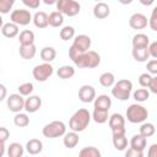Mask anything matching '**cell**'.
I'll use <instances>...</instances> for the list:
<instances>
[{
    "mask_svg": "<svg viewBox=\"0 0 157 157\" xmlns=\"http://www.w3.org/2000/svg\"><path fill=\"white\" fill-rule=\"evenodd\" d=\"M125 156H126V157H144V151H139V150H136V148L129 147V148L125 151Z\"/></svg>",
    "mask_w": 157,
    "mask_h": 157,
    "instance_id": "obj_43",
    "label": "cell"
},
{
    "mask_svg": "<svg viewBox=\"0 0 157 157\" xmlns=\"http://www.w3.org/2000/svg\"><path fill=\"white\" fill-rule=\"evenodd\" d=\"M132 48H146L150 45V38L145 33H136L132 37Z\"/></svg>",
    "mask_w": 157,
    "mask_h": 157,
    "instance_id": "obj_22",
    "label": "cell"
},
{
    "mask_svg": "<svg viewBox=\"0 0 157 157\" xmlns=\"http://www.w3.org/2000/svg\"><path fill=\"white\" fill-rule=\"evenodd\" d=\"M78 141H80L78 132H76L74 130H71L70 132H66L64 135V137H63V144H64V146L66 148H74V147H76L77 144H78Z\"/></svg>",
    "mask_w": 157,
    "mask_h": 157,
    "instance_id": "obj_18",
    "label": "cell"
},
{
    "mask_svg": "<svg viewBox=\"0 0 157 157\" xmlns=\"http://www.w3.org/2000/svg\"><path fill=\"white\" fill-rule=\"evenodd\" d=\"M132 97H134V99H135L137 103H142V102H145V101H147V99L150 98V91H148L146 87L137 88L136 91H134Z\"/></svg>",
    "mask_w": 157,
    "mask_h": 157,
    "instance_id": "obj_34",
    "label": "cell"
},
{
    "mask_svg": "<svg viewBox=\"0 0 157 157\" xmlns=\"http://www.w3.org/2000/svg\"><path fill=\"white\" fill-rule=\"evenodd\" d=\"M112 130V135L113 136H118V135H124L126 132L125 130V126H118V128H113L110 129Z\"/></svg>",
    "mask_w": 157,
    "mask_h": 157,
    "instance_id": "obj_48",
    "label": "cell"
},
{
    "mask_svg": "<svg viewBox=\"0 0 157 157\" xmlns=\"http://www.w3.org/2000/svg\"><path fill=\"white\" fill-rule=\"evenodd\" d=\"M25 102L26 99L20 93H12L6 98V105L9 110L13 113H18L22 109H25Z\"/></svg>",
    "mask_w": 157,
    "mask_h": 157,
    "instance_id": "obj_9",
    "label": "cell"
},
{
    "mask_svg": "<svg viewBox=\"0 0 157 157\" xmlns=\"http://www.w3.org/2000/svg\"><path fill=\"white\" fill-rule=\"evenodd\" d=\"M110 15V9L108 6V4L103 2V1H98L94 7H93V16L97 20H104Z\"/></svg>",
    "mask_w": 157,
    "mask_h": 157,
    "instance_id": "obj_14",
    "label": "cell"
},
{
    "mask_svg": "<svg viewBox=\"0 0 157 157\" xmlns=\"http://www.w3.org/2000/svg\"><path fill=\"white\" fill-rule=\"evenodd\" d=\"M56 75H58V77L61 78V80H69V78L74 77V75H75V69H74L72 66H70V65H63V66H60V67L58 69Z\"/></svg>",
    "mask_w": 157,
    "mask_h": 157,
    "instance_id": "obj_26",
    "label": "cell"
},
{
    "mask_svg": "<svg viewBox=\"0 0 157 157\" xmlns=\"http://www.w3.org/2000/svg\"><path fill=\"white\" fill-rule=\"evenodd\" d=\"M131 54H132L134 60L135 61H139V63H145L150 58L148 47H146V48H132Z\"/></svg>",
    "mask_w": 157,
    "mask_h": 157,
    "instance_id": "obj_23",
    "label": "cell"
},
{
    "mask_svg": "<svg viewBox=\"0 0 157 157\" xmlns=\"http://www.w3.org/2000/svg\"><path fill=\"white\" fill-rule=\"evenodd\" d=\"M78 98L83 103H91L96 99V90L91 85H82L78 88Z\"/></svg>",
    "mask_w": 157,
    "mask_h": 157,
    "instance_id": "obj_10",
    "label": "cell"
},
{
    "mask_svg": "<svg viewBox=\"0 0 157 157\" xmlns=\"http://www.w3.org/2000/svg\"><path fill=\"white\" fill-rule=\"evenodd\" d=\"M146 145H147V137L142 136L140 132L135 134L130 140V147L136 148L139 151H144L146 148Z\"/></svg>",
    "mask_w": 157,
    "mask_h": 157,
    "instance_id": "obj_21",
    "label": "cell"
},
{
    "mask_svg": "<svg viewBox=\"0 0 157 157\" xmlns=\"http://www.w3.org/2000/svg\"><path fill=\"white\" fill-rule=\"evenodd\" d=\"M18 53H20V56L25 60H31L36 56L37 54V48L33 44H27V45H20V49H18Z\"/></svg>",
    "mask_w": 157,
    "mask_h": 157,
    "instance_id": "obj_16",
    "label": "cell"
},
{
    "mask_svg": "<svg viewBox=\"0 0 157 157\" xmlns=\"http://www.w3.org/2000/svg\"><path fill=\"white\" fill-rule=\"evenodd\" d=\"M33 23L37 28H47L49 26V16L44 11H37L33 15Z\"/></svg>",
    "mask_w": 157,
    "mask_h": 157,
    "instance_id": "obj_20",
    "label": "cell"
},
{
    "mask_svg": "<svg viewBox=\"0 0 157 157\" xmlns=\"http://www.w3.org/2000/svg\"><path fill=\"white\" fill-rule=\"evenodd\" d=\"M156 132V128L152 123H148V121H144L141 123V126H140V134L145 137H151L153 136Z\"/></svg>",
    "mask_w": 157,
    "mask_h": 157,
    "instance_id": "obj_35",
    "label": "cell"
},
{
    "mask_svg": "<svg viewBox=\"0 0 157 157\" xmlns=\"http://www.w3.org/2000/svg\"><path fill=\"white\" fill-rule=\"evenodd\" d=\"M54 72V67L50 63H42L39 65H36L32 70V75L36 81L38 82H45L49 77H52Z\"/></svg>",
    "mask_w": 157,
    "mask_h": 157,
    "instance_id": "obj_7",
    "label": "cell"
},
{
    "mask_svg": "<svg viewBox=\"0 0 157 157\" xmlns=\"http://www.w3.org/2000/svg\"><path fill=\"white\" fill-rule=\"evenodd\" d=\"M147 117H148V110L139 103L130 104L125 113V118L128 119V121L132 124H141L146 121Z\"/></svg>",
    "mask_w": 157,
    "mask_h": 157,
    "instance_id": "obj_3",
    "label": "cell"
},
{
    "mask_svg": "<svg viewBox=\"0 0 157 157\" xmlns=\"http://www.w3.org/2000/svg\"><path fill=\"white\" fill-rule=\"evenodd\" d=\"M140 1V4H142L144 6H151L153 2H155V0H139Z\"/></svg>",
    "mask_w": 157,
    "mask_h": 157,
    "instance_id": "obj_51",
    "label": "cell"
},
{
    "mask_svg": "<svg viewBox=\"0 0 157 157\" xmlns=\"http://www.w3.org/2000/svg\"><path fill=\"white\" fill-rule=\"evenodd\" d=\"M40 59L45 63H52L56 58V50L53 47H44L40 49Z\"/></svg>",
    "mask_w": 157,
    "mask_h": 157,
    "instance_id": "obj_25",
    "label": "cell"
},
{
    "mask_svg": "<svg viewBox=\"0 0 157 157\" xmlns=\"http://www.w3.org/2000/svg\"><path fill=\"white\" fill-rule=\"evenodd\" d=\"M132 92V82L128 78L117 81L112 87V96L119 101H128Z\"/></svg>",
    "mask_w": 157,
    "mask_h": 157,
    "instance_id": "obj_4",
    "label": "cell"
},
{
    "mask_svg": "<svg viewBox=\"0 0 157 157\" xmlns=\"http://www.w3.org/2000/svg\"><path fill=\"white\" fill-rule=\"evenodd\" d=\"M26 151L29 155H39L43 151V142L39 139H31L26 144Z\"/></svg>",
    "mask_w": 157,
    "mask_h": 157,
    "instance_id": "obj_19",
    "label": "cell"
},
{
    "mask_svg": "<svg viewBox=\"0 0 157 157\" xmlns=\"http://www.w3.org/2000/svg\"><path fill=\"white\" fill-rule=\"evenodd\" d=\"M59 36H60V38H61L64 42L70 40V39H72V38H75V28H74L72 26H64V27L60 29Z\"/></svg>",
    "mask_w": 157,
    "mask_h": 157,
    "instance_id": "obj_37",
    "label": "cell"
},
{
    "mask_svg": "<svg viewBox=\"0 0 157 157\" xmlns=\"http://www.w3.org/2000/svg\"><path fill=\"white\" fill-rule=\"evenodd\" d=\"M92 119L97 123V124H104L109 120V117H108V110H103V109H97L94 108L93 109V113H92Z\"/></svg>",
    "mask_w": 157,
    "mask_h": 157,
    "instance_id": "obj_29",
    "label": "cell"
},
{
    "mask_svg": "<svg viewBox=\"0 0 157 157\" xmlns=\"http://www.w3.org/2000/svg\"><path fill=\"white\" fill-rule=\"evenodd\" d=\"M151 80H152V76H151L150 72H144V74H141L139 76V83H140L141 87L148 88V86L151 83Z\"/></svg>",
    "mask_w": 157,
    "mask_h": 157,
    "instance_id": "obj_40",
    "label": "cell"
},
{
    "mask_svg": "<svg viewBox=\"0 0 157 157\" xmlns=\"http://www.w3.org/2000/svg\"><path fill=\"white\" fill-rule=\"evenodd\" d=\"M40 107H42V98L39 96L31 94V96H28V98H26L25 110L27 113H36L37 110H39Z\"/></svg>",
    "mask_w": 157,
    "mask_h": 157,
    "instance_id": "obj_13",
    "label": "cell"
},
{
    "mask_svg": "<svg viewBox=\"0 0 157 157\" xmlns=\"http://www.w3.org/2000/svg\"><path fill=\"white\" fill-rule=\"evenodd\" d=\"M0 91H1V94H0V101H5L6 99V87L4 83L0 85Z\"/></svg>",
    "mask_w": 157,
    "mask_h": 157,
    "instance_id": "obj_50",
    "label": "cell"
},
{
    "mask_svg": "<svg viewBox=\"0 0 157 157\" xmlns=\"http://www.w3.org/2000/svg\"><path fill=\"white\" fill-rule=\"evenodd\" d=\"M10 137V131L7 128L1 126L0 128V142H6V140Z\"/></svg>",
    "mask_w": 157,
    "mask_h": 157,
    "instance_id": "obj_45",
    "label": "cell"
},
{
    "mask_svg": "<svg viewBox=\"0 0 157 157\" xmlns=\"http://www.w3.org/2000/svg\"><path fill=\"white\" fill-rule=\"evenodd\" d=\"M91 44H92V40H91L90 36H87V34H78V36H75L74 42H72L71 45L75 47L81 53H85V52H87L91 48Z\"/></svg>",
    "mask_w": 157,
    "mask_h": 157,
    "instance_id": "obj_11",
    "label": "cell"
},
{
    "mask_svg": "<svg viewBox=\"0 0 157 157\" xmlns=\"http://www.w3.org/2000/svg\"><path fill=\"white\" fill-rule=\"evenodd\" d=\"M148 26L152 31L157 32V6L153 7V10L151 12V16L148 18Z\"/></svg>",
    "mask_w": 157,
    "mask_h": 157,
    "instance_id": "obj_41",
    "label": "cell"
},
{
    "mask_svg": "<svg viewBox=\"0 0 157 157\" xmlns=\"http://www.w3.org/2000/svg\"><path fill=\"white\" fill-rule=\"evenodd\" d=\"M77 1H78V0H77Z\"/></svg>",
    "mask_w": 157,
    "mask_h": 157,
    "instance_id": "obj_55",
    "label": "cell"
},
{
    "mask_svg": "<svg viewBox=\"0 0 157 157\" xmlns=\"http://www.w3.org/2000/svg\"><path fill=\"white\" fill-rule=\"evenodd\" d=\"M21 1L25 6H27L28 9H32V10L38 9L40 5V0H21Z\"/></svg>",
    "mask_w": 157,
    "mask_h": 157,
    "instance_id": "obj_44",
    "label": "cell"
},
{
    "mask_svg": "<svg viewBox=\"0 0 157 157\" xmlns=\"http://www.w3.org/2000/svg\"><path fill=\"white\" fill-rule=\"evenodd\" d=\"M13 124L18 128H26L29 125V118L26 113H16L15 117H13Z\"/></svg>",
    "mask_w": 157,
    "mask_h": 157,
    "instance_id": "obj_33",
    "label": "cell"
},
{
    "mask_svg": "<svg viewBox=\"0 0 157 157\" xmlns=\"http://www.w3.org/2000/svg\"><path fill=\"white\" fill-rule=\"evenodd\" d=\"M147 25H148V20L144 13L136 12L131 15L129 18V26L132 29H144L147 27Z\"/></svg>",
    "mask_w": 157,
    "mask_h": 157,
    "instance_id": "obj_12",
    "label": "cell"
},
{
    "mask_svg": "<svg viewBox=\"0 0 157 157\" xmlns=\"http://www.w3.org/2000/svg\"><path fill=\"white\" fill-rule=\"evenodd\" d=\"M147 156H148V157H157V144H152V145L148 147Z\"/></svg>",
    "mask_w": 157,
    "mask_h": 157,
    "instance_id": "obj_49",
    "label": "cell"
},
{
    "mask_svg": "<svg viewBox=\"0 0 157 157\" xmlns=\"http://www.w3.org/2000/svg\"><path fill=\"white\" fill-rule=\"evenodd\" d=\"M99 83L103 86V87H113V85L115 83V76L113 72H103L101 76H99Z\"/></svg>",
    "mask_w": 157,
    "mask_h": 157,
    "instance_id": "obj_31",
    "label": "cell"
},
{
    "mask_svg": "<svg viewBox=\"0 0 157 157\" xmlns=\"http://www.w3.org/2000/svg\"><path fill=\"white\" fill-rule=\"evenodd\" d=\"M94 1H97V2H98V1H101V0H94Z\"/></svg>",
    "mask_w": 157,
    "mask_h": 157,
    "instance_id": "obj_54",
    "label": "cell"
},
{
    "mask_svg": "<svg viewBox=\"0 0 157 157\" xmlns=\"http://www.w3.org/2000/svg\"><path fill=\"white\" fill-rule=\"evenodd\" d=\"M74 64L80 69H94L101 64V55L94 50H87L80 54Z\"/></svg>",
    "mask_w": 157,
    "mask_h": 157,
    "instance_id": "obj_2",
    "label": "cell"
},
{
    "mask_svg": "<svg viewBox=\"0 0 157 157\" xmlns=\"http://www.w3.org/2000/svg\"><path fill=\"white\" fill-rule=\"evenodd\" d=\"M148 52H150V56L153 59H157V40L150 43L148 45Z\"/></svg>",
    "mask_w": 157,
    "mask_h": 157,
    "instance_id": "obj_46",
    "label": "cell"
},
{
    "mask_svg": "<svg viewBox=\"0 0 157 157\" xmlns=\"http://www.w3.org/2000/svg\"><path fill=\"white\" fill-rule=\"evenodd\" d=\"M91 119H92V114L88 112V109L80 108L71 115V118L69 120V128L76 132H81V131L86 130Z\"/></svg>",
    "mask_w": 157,
    "mask_h": 157,
    "instance_id": "obj_1",
    "label": "cell"
},
{
    "mask_svg": "<svg viewBox=\"0 0 157 157\" xmlns=\"http://www.w3.org/2000/svg\"><path fill=\"white\" fill-rule=\"evenodd\" d=\"M25 148L20 142H12L7 146V156L9 157H22L25 153Z\"/></svg>",
    "mask_w": 157,
    "mask_h": 157,
    "instance_id": "obj_24",
    "label": "cell"
},
{
    "mask_svg": "<svg viewBox=\"0 0 157 157\" xmlns=\"http://www.w3.org/2000/svg\"><path fill=\"white\" fill-rule=\"evenodd\" d=\"M93 105L97 109H103V110H109L110 105H112V98L108 94H99L98 97H96V99L93 101Z\"/></svg>",
    "mask_w": 157,
    "mask_h": 157,
    "instance_id": "obj_17",
    "label": "cell"
},
{
    "mask_svg": "<svg viewBox=\"0 0 157 157\" xmlns=\"http://www.w3.org/2000/svg\"><path fill=\"white\" fill-rule=\"evenodd\" d=\"M148 90H150L151 93L157 94V75L152 76V80H151V83L148 86Z\"/></svg>",
    "mask_w": 157,
    "mask_h": 157,
    "instance_id": "obj_47",
    "label": "cell"
},
{
    "mask_svg": "<svg viewBox=\"0 0 157 157\" xmlns=\"http://www.w3.org/2000/svg\"><path fill=\"white\" fill-rule=\"evenodd\" d=\"M45 5H53V4H56L58 0H42Z\"/></svg>",
    "mask_w": 157,
    "mask_h": 157,
    "instance_id": "obj_52",
    "label": "cell"
},
{
    "mask_svg": "<svg viewBox=\"0 0 157 157\" xmlns=\"http://www.w3.org/2000/svg\"><path fill=\"white\" fill-rule=\"evenodd\" d=\"M16 0H0V12L2 15H6L12 9Z\"/></svg>",
    "mask_w": 157,
    "mask_h": 157,
    "instance_id": "obj_39",
    "label": "cell"
},
{
    "mask_svg": "<svg viewBox=\"0 0 157 157\" xmlns=\"http://www.w3.org/2000/svg\"><path fill=\"white\" fill-rule=\"evenodd\" d=\"M78 156L80 157H101V151L94 146H87L78 152Z\"/></svg>",
    "mask_w": 157,
    "mask_h": 157,
    "instance_id": "obj_36",
    "label": "cell"
},
{
    "mask_svg": "<svg viewBox=\"0 0 157 157\" xmlns=\"http://www.w3.org/2000/svg\"><path fill=\"white\" fill-rule=\"evenodd\" d=\"M120 4H123V5H129V4H131L132 2V0H118Z\"/></svg>",
    "mask_w": 157,
    "mask_h": 157,
    "instance_id": "obj_53",
    "label": "cell"
},
{
    "mask_svg": "<svg viewBox=\"0 0 157 157\" xmlns=\"http://www.w3.org/2000/svg\"><path fill=\"white\" fill-rule=\"evenodd\" d=\"M10 21L15 22L18 26H27L33 21V16L31 15V12L28 10L17 9L10 13Z\"/></svg>",
    "mask_w": 157,
    "mask_h": 157,
    "instance_id": "obj_8",
    "label": "cell"
},
{
    "mask_svg": "<svg viewBox=\"0 0 157 157\" xmlns=\"http://www.w3.org/2000/svg\"><path fill=\"white\" fill-rule=\"evenodd\" d=\"M33 90H34V86H33L32 82H25V83H21V85L17 87L18 93L22 94L23 97H28V96H31L32 92H33Z\"/></svg>",
    "mask_w": 157,
    "mask_h": 157,
    "instance_id": "obj_38",
    "label": "cell"
},
{
    "mask_svg": "<svg viewBox=\"0 0 157 157\" xmlns=\"http://www.w3.org/2000/svg\"><path fill=\"white\" fill-rule=\"evenodd\" d=\"M63 23H64V15L60 11L56 10L49 13V26L56 28V27L63 26Z\"/></svg>",
    "mask_w": 157,
    "mask_h": 157,
    "instance_id": "obj_27",
    "label": "cell"
},
{
    "mask_svg": "<svg viewBox=\"0 0 157 157\" xmlns=\"http://www.w3.org/2000/svg\"><path fill=\"white\" fill-rule=\"evenodd\" d=\"M112 141H113V146H114V148L118 150V151H124V150L128 147V139H126L125 134H124V135L113 136Z\"/></svg>",
    "mask_w": 157,
    "mask_h": 157,
    "instance_id": "obj_32",
    "label": "cell"
},
{
    "mask_svg": "<svg viewBox=\"0 0 157 157\" xmlns=\"http://www.w3.org/2000/svg\"><path fill=\"white\" fill-rule=\"evenodd\" d=\"M42 134L47 139L61 137L66 134V125L61 120H53V121H50L43 126Z\"/></svg>",
    "mask_w": 157,
    "mask_h": 157,
    "instance_id": "obj_5",
    "label": "cell"
},
{
    "mask_svg": "<svg viewBox=\"0 0 157 157\" xmlns=\"http://www.w3.org/2000/svg\"><path fill=\"white\" fill-rule=\"evenodd\" d=\"M18 33H20L18 25H16L12 21L4 23L1 27V34L6 38H15L16 36H18Z\"/></svg>",
    "mask_w": 157,
    "mask_h": 157,
    "instance_id": "obj_15",
    "label": "cell"
},
{
    "mask_svg": "<svg viewBox=\"0 0 157 157\" xmlns=\"http://www.w3.org/2000/svg\"><path fill=\"white\" fill-rule=\"evenodd\" d=\"M20 45H27L34 43V33L31 29H25L18 34Z\"/></svg>",
    "mask_w": 157,
    "mask_h": 157,
    "instance_id": "obj_28",
    "label": "cell"
},
{
    "mask_svg": "<svg viewBox=\"0 0 157 157\" xmlns=\"http://www.w3.org/2000/svg\"><path fill=\"white\" fill-rule=\"evenodd\" d=\"M55 5L58 11H60L64 16L69 17H74L81 11V5L77 0H58Z\"/></svg>",
    "mask_w": 157,
    "mask_h": 157,
    "instance_id": "obj_6",
    "label": "cell"
},
{
    "mask_svg": "<svg viewBox=\"0 0 157 157\" xmlns=\"http://www.w3.org/2000/svg\"><path fill=\"white\" fill-rule=\"evenodd\" d=\"M146 69H147V72H150L151 75H157V59H152L147 61Z\"/></svg>",
    "mask_w": 157,
    "mask_h": 157,
    "instance_id": "obj_42",
    "label": "cell"
},
{
    "mask_svg": "<svg viewBox=\"0 0 157 157\" xmlns=\"http://www.w3.org/2000/svg\"><path fill=\"white\" fill-rule=\"evenodd\" d=\"M108 125H109L110 129L118 128V126H125V118L119 113H114L109 117Z\"/></svg>",
    "mask_w": 157,
    "mask_h": 157,
    "instance_id": "obj_30",
    "label": "cell"
}]
</instances>
